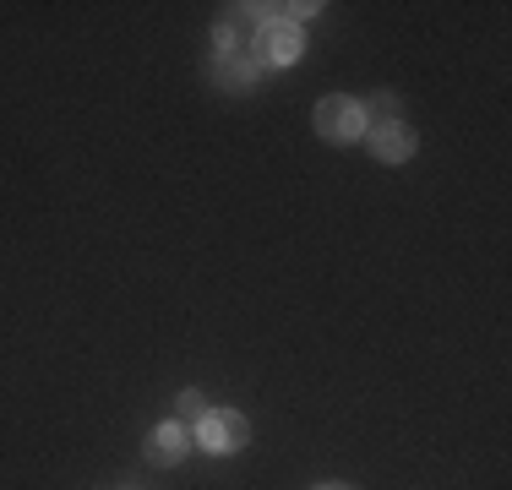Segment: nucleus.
Returning a JSON list of instances; mask_svg holds the SVG:
<instances>
[{"label": "nucleus", "instance_id": "1", "mask_svg": "<svg viewBox=\"0 0 512 490\" xmlns=\"http://www.w3.org/2000/svg\"><path fill=\"white\" fill-rule=\"evenodd\" d=\"M306 55V33L295 28V22H256V39H251V60L256 66H295V60Z\"/></svg>", "mask_w": 512, "mask_h": 490}, {"label": "nucleus", "instance_id": "2", "mask_svg": "<svg viewBox=\"0 0 512 490\" xmlns=\"http://www.w3.org/2000/svg\"><path fill=\"white\" fill-rule=\"evenodd\" d=\"M311 126H316V137H322V142H360L365 109H360V98H349V93H327L322 104H316Z\"/></svg>", "mask_w": 512, "mask_h": 490}, {"label": "nucleus", "instance_id": "3", "mask_svg": "<svg viewBox=\"0 0 512 490\" xmlns=\"http://www.w3.org/2000/svg\"><path fill=\"white\" fill-rule=\"evenodd\" d=\"M197 441L207 452H240L251 441V420L235 409H207L197 420Z\"/></svg>", "mask_w": 512, "mask_h": 490}, {"label": "nucleus", "instance_id": "4", "mask_svg": "<svg viewBox=\"0 0 512 490\" xmlns=\"http://www.w3.org/2000/svg\"><path fill=\"white\" fill-rule=\"evenodd\" d=\"M420 137H414V126L404 120H387V126H371V153L382 158V164H409Z\"/></svg>", "mask_w": 512, "mask_h": 490}, {"label": "nucleus", "instance_id": "5", "mask_svg": "<svg viewBox=\"0 0 512 490\" xmlns=\"http://www.w3.org/2000/svg\"><path fill=\"white\" fill-rule=\"evenodd\" d=\"M251 39H256L251 6H235V11H229V17L213 28V49H218V55H251Z\"/></svg>", "mask_w": 512, "mask_h": 490}, {"label": "nucleus", "instance_id": "6", "mask_svg": "<svg viewBox=\"0 0 512 490\" xmlns=\"http://www.w3.org/2000/svg\"><path fill=\"white\" fill-rule=\"evenodd\" d=\"M186 452H191V436H186V425H180V420L158 425V431L148 436V463H153V469H175Z\"/></svg>", "mask_w": 512, "mask_h": 490}, {"label": "nucleus", "instance_id": "7", "mask_svg": "<svg viewBox=\"0 0 512 490\" xmlns=\"http://www.w3.org/2000/svg\"><path fill=\"white\" fill-rule=\"evenodd\" d=\"M213 77L224 82L229 93H246L256 77H262V66H256L251 55H218V66H213Z\"/></svg>", "mask_w": 512, "mask_h": 490}, {"label": "nucleus", "instance_id": "8", "mask_svg": "<svg viewBox=\"0 0 512 490\" xmlns=\"http://www.w3.org/2000/svg\"><path fill=\"white\" fill-rule=\"evenodd\" d=\"M360 109H365V120H371V126H387V120H398V93H371Z\"/></svg>", "mask_w": 512, "mask_h": 490}, {"label": "nucleus", "instance_id": "9", "mask_svg": "<svg viewBox=\"0 0 512 490\" xmlns=\"http://www.w3.org/2000/svg\"><path fill=\"white\" fill-rule=\"evenodd\" d=\"M202 414H207V398H202V392H197V387H191V392H180V403H175V420L186 425V420H202Z\"/></svg>", "mask_w": 512, "mask_h": 490}, {"label": "nucleus", "instance_id": "10", "mask_svg": "<svg viewBox=\"0 0 512 490\" xmlns=\"http://www.w3.org/2000/svg\"><path fill=\"white\" fill-rule=\"evenodd\" d=\"M316 490H355V485H344V480H327V485H316Z\"/></svg>", "mask_w": 512, "mask_h": 490}]
</instances>
